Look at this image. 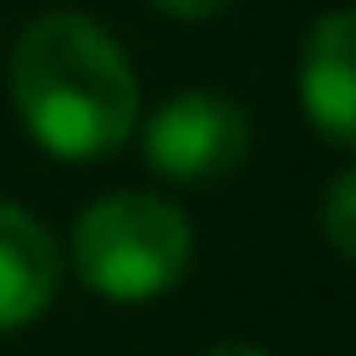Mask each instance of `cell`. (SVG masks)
<instances>
[{
    "instance_id": "1",
    "label": "cell",
    "mask_w": 356,
    "mask_h": 356,
    "mask_svg": "<svg viewBox=\"0 0 356 356\" xmlns=\"http://www.w3.org/2000/svg\"><path fill=\"white\" fill-rule=\"evenodd\" d=\"M13 107L24 131L60 161H102L137 125L131 60L95 18L48 13L13 48Z\"/></svg>"
},
{
    "instance_id": "2",
    "label": "cell",
    "mask_w": 356,
    "mask_h": 356,
    "mask_svg": "<svg viewBox=\"0 0 356 356\" xmlns=\"http://www.w3.org/2000/svg\"><path fill=\"white\" fill-rule=\"evenodd\" d=\"M191 255H196L191 220L143 191L102 196L72 232L77 280L113 303H149V297L172 291L191 273Z\"/></svg>"
},
{
    "instance_id": "3",
    "label": "cell",
    "mask_w": 356,
    "mask_h": 356,
    "mask_svg": "<svg viewBox=\"0 0 356 356\" xmlns=\"http://www.w3.org/2000/svg\"><path fill=\"white\" fill-rule=\"evenodd\" d=\"M250 113H243L232 95L214 89H191V95H172L161 113L143 131V154L161 178L172 184H220L250 161Z\"/></svg>"
},
{
    "instance_id": "4",
    "label": "cell",
    "mask_w": 356,
    "mask_h": 356,
    "mask_svg": "<svg viewBox=\"0 0 356 356\" xmlns=\"http://www.w3.org/2000/svg\"><path fill=\"white\" fill-rule=\"evenodd\" d=\"M297 95H303V113L321 125V137L356 143V18L327 13L303 42V60H297Z\"/></svg>"
},
{
    "instance_id": "5",
    "label": "cell",
    "mask_w": 356,
    "mask_h": 356,
    "mask_svg": "<svg viewBox=\"0 0 356 356\" xmlns=\"http://www.w3.org/2000/svg\"><path fill=\"white\" fill-rule=\"evenodd\" d=\"M60 243L48 238L36 214H24L18 202H0V332L30 327L60 291Z\"/></svg>"
},
{
    "instance_id": "6",
    "label": "cell",
    "mask_w": 356,
    "mask_h": 356,
    "mask_svg": "<svg viewBox=\"0 0 356 356\" xmlns=\"http://www.w3.org/2000/svg\"><path fill=\"white\" fill-rule=\"evenodd\" d=\"M350 214H356V178L350 172H339L332 178V191H327V243H332V255H356V232H350Z\"/></svg>"
},
{
    "instance_id": "7",
    "label": "cell",
    "mask_w": 356,
    "mask_h": 356,
    "mask_svg": "<svg viewBox=\"0 0 356 356\" xmlns=\"http://www.w3.org/2000/svg\"><path fill=\"white\" fill-rule=\"evenodd\" d=\"M161 13H172V18H214V13H226L232 0H154Z\"/></svg>"
},
{
    "instance_id": "8",
    "label": "cell",
    "mask_w": 356,
    "mask_h": 356,
    "mask_svg": "<svg viewBox=\"0 0 356 356\" xmlns=\"http://www.w3.org/2000/svg\"><path fill=\"white\" fill-rule=\"evenodd\" d=\"M208 356H267V350H261V344H214Z\"/></svg>"
}]
</instances>
